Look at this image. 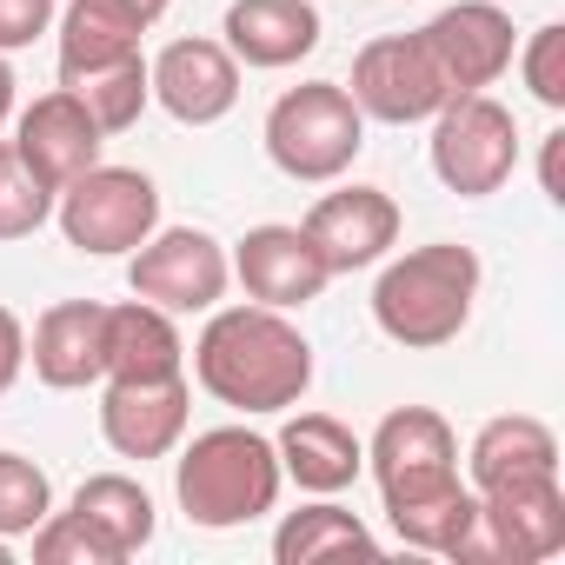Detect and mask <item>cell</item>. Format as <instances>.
Returning a JSON list of instances; mask_svg holds the SVG:
<instances>
[{
    "mask_svg": "<svg viewBox=\"0 0 565 565\" xmlns=\"http://www.w3.org/2000/svg\"><path fill=\"white\" fill-rule=\"evenodd\" d=\"M193 380L233 413H287L313 386V347L279 307H213L193 340Z\"/></svg>",
    "mask_w": 565,
    "mask_h": 565,
    "instance_id": "6da1fadb",
    "label": "cell"
},
{
    "mask_svg": "<svg viewBox=\"0 0 565 565\" xmlns=\"http://www.w3.org/2000/svg\"><path fill=\"white\" fill-rule=\"evenodd\" d=\"M472 300H479V253L459 239H433V246L386 259L380 287H373V320L393 347L439 353L466 333Z\"/></svg>",
    "mask_w": 565,
    "mask_h": 565,
    "instance_id": "7a4b0ae2",
    "label": "cell"
},
{
    "mask_svg": "<svg viewBox=\"0 0 565 565\" xmlns=\"http://www.w3.org/2000/svg\"><path fill=\"white\" fill-rule=\"evenodd\" d=\"M279 452L266 433L253 426H213V433H193V446L180 452L173 466V492H180V512L206 532H226V525H253L259 512L279 505Z\"/></svg>",
    "mask_w": 565,
    "mask_h": 565,
    "instance_id": "3957f363",
    "label": "cell"
},
{
    "mask_svg": "<svg viewBox=\"0 0 565 565\" xmlns=\"http://www.w3.org/2000/svg\"><path fill=\"white\" fill-rule=\"evenodd\" d=\"M366 147V114L353 107V94L340 81H307L287 87L266 114V153L287 180H340Z\"/></svg>",
    "mask_w": 565,
    "mask_h": 565,
    "instance_id": "277c9868",
    "label": "cell"
},
{
    "mask_svg": "<svg viewBox=\"0 0 565 565\" xmlns=\"http://www.w3.org/2000/svg\"><path fill=\"white\" fill-rule=\"evenodd\" d=\"M54 220L67 233V246L94 253V259H114V253H134L153 226H160V186L140 173V167H87L81 180H67L54 193Z\"/></svg>",
    "mask_w": 565,
    "mask_h": 565,
    "instance_id": "5b68a950",
    "label": "cell"
},
{
    "mask_svg": "<svg viewBox=\"0 0 565 565\" xmlns=\"http://www.w3.org/2000/svg\"><path fill=\"white\" fill-rule=\"evenodd\" d=\"M519 167V120L492 94H452L433 114V173L459 200H486Z\"/></svg>",
    "mask_w": 565,
    "mask_h": 565,
    "instance_id": "8992f818",
    "label": "cell"
},
{
    "mask_svg": "<svg viewBox=\"0 0 565 565\" xmlns=\"http://www.w3.org/2000/svg\"><path fill=\"white\" fill-rule=\"evenodd\" d=\"M558 552H565V486L558 472H532L479 492V532L459 565H545Z\"/></svg>",
    "mask_w": 565,
    "mask_h": 565,
    "instance_id": "52a82bcc",
    "label": "cell"
},
{
    "mask_svg": "<svg viewBox=\"0 0 565 565\" xmlns=\"http://www.w3.org/2000/svg\"><path fill=\"white\" fill-rule=\"evenodd\" d=\"M226 279H233V259L206 226H153L127 253L134 300H147L160 313H213L226 300Z\"/></svg>",
    "mask_w": 565,
    "mask_h": 565,
    "instance_id": "ba28073f",
    "label": "cell"
},
{
    "mask_svg": "<svg viewBox=\"0 0 565 565\" xmlns=\"http://www.w3.org/2000/svg\"><path fill=\"white\" fill-rule=\"evenodd\" d=\"M366 466L380 479V499L406 505V499L459 486V439L433 406H393L380 433L366 439Z\"/></svg>",
    "mask_w": 565,
    "mask_h": 565,
    "instance_id": "9c48e42d",
    "label": "cell"
},
{
    "mask_svg": "<svg viewBox=\"0 0 565 565\" xmlns=\"http://www.w3.org/2000/svg\"><path fill=\"white\" fill-rule=\"evenodd\" d=\"M353 107L366 120H386V127H413V120H433L452 94L439 81V67L426 61L419 34H380L360 47L353 61Z\"/></svg>",
    "mask_w": 565,
    "mask_h": 565,
    "instance_id": "30bf717a",
    "label": "cell"
},
{
    "mask_svg": "<svg viewBox=\"0 0 565 565\" xmlns=\"http://www.w3.org/2000/svg\"><path fill=\"white\" fill-rule=\"evenodd\" d=\"M419 47L439 67L446 94H486L512 67L519 34H512V14L492 8V0H459V8H439L419 28Z\"/></svg>",
    "mask_w": 565,
    "mask_h": 565,
    "instance_id": "8fae6325",
    "label": "cell"
},
{
    "mask_svg": "<svg viewBox=\"0 0 565 565\" xmlns=\"http://www.w3.org/2000/svg\"><path fill=\"white\" fill-rule=\"evenodd\" d=\"M233 279L246 287V300L294 313V307H307V300L327 294L333 273H327L320 246L307 239V226H279V220H266V226H253V233L233 246Z\"/></svg>",
    "mask_w": 565,
    "mask_h": 565,
    "instance_id": "7c38bea8",
    "label": "cell"
},
{
    "mask_svg": "<svg viewBox=\"0 0 565 565\" xmlns=\"http://www.w3.org/2000/svg\"><path fill=\"white\" fill-rule=\"evenodd\" d=\"M307 239L320 246L327 273H360V266H380L386 246L399 239V200L386 186H340V193H320L307 206Z\"/></svg>",
    "mask_w": 565,
    "mask_h": 565,
    "instance_id": "4fadbf2b",
    "label": "cell"
},
{
    "mask_svg": "<svg viewBox=\"0 0 565 565\" xmlns=\"http://www.w3.org/2000/svg\"><path fill=\"white\" fill-rule=\"evenodd\" d=\"M186 419H193L186 373L180 380H107V393H100V439L140 466L167 459L186 439Z\"/></svg>",
    "mask_w": 565,
    "mask_h": 565,
    "instance_id": "5bb4252c",
    "label": "cell"
},
{
    "mask_svg": "<svg viewBox=\"0 0 565 565\" xmlns=\"http://www.w3.org/2000/svg\"><path fill=\"white\" fill-rule=\"evenodd\" d=\"M147 87L180 127H213L239 100V61L226 54V41H167L147 61Z\"/></svg>",
    "mask_w": 565,
    "mask_h": 565,
    "instance_id": "9a60e30c",
    "label": "cell"
},
{
    "mask_svg": "<svg viewBox=\"0 0 565 565\" xmlns=\"http://www.w3.org/2000/svg\"><path fill=\"white\" fill-rule=\"evenodd\" d=\"M14 147H21V160H28V167L61 193L67 180H81L87 167H100L107 134L94 127V114L81 107V94H74V87H54V94H41V100L21 114Z\"/></svg>",
    "mask_w": 565,
    "mask_h": 565,
    "instance_id": "2e32d148",
    "label": "cell"
},
{
    "mask_svg": "<svg viewBox=\"0 0 565 565\" xmlns=\"http://www.w3.org/2000/svg\"><path fill=\"white\" fill-rule=\"evenodd\" d=\"M28 360H34V380L54 393L100 386L107 380V307L100 300H54L34 320Z\"/></svg>",
    "mask_w": 565,
    "mask_h": 565,
    "instance_id": "e0dca14e",
    "label": "cell"
},
{
    "mask_svg": "<svg viewBox=\"0 0 565 565\" xmlns=\"http://www.w3.org/2000/svg\"><path fill=\"white\" fill-rule=\"evenodd\" d=\"M220 34L239 67H300L320 47V8L313 0H233Z\"/></svg>",
    "mask_w": 565,
    "mask_h": 565,
    "instance_id": "ac0fdd59",
    "label": "cell"
},
{
    "mask_svg": "<svg viewBox=\"0 0 565 565\" xmlns=\"http://www.w3.org/2000/svg\"><path fill=\"white\" fill-rule=\"evenodd\" d=\"M273 452H279V472H287L300 492H320V499L347 492V486L366 472L360 433H353L347 419H333V413H300V419H287V426H279V439H273Z\"/></svg>",
    "mask_w": 565,
    "mask_h": 565,
    "instance_id": "d6986e66",
    "label": "cell"
},
{
    "mask_svg": "<svg viewBox=\"0 0 565 565\" xmlns=\"http://www.w3.org/2000/svg\"><path fill=\"white\" fill-rule=\"evenodd\" d=\"M532 472H558V433L532 413H499L472 433L466 452V486H505V479H532Z\"/></svg>",
    "mask_w": 565,
    "mask_h": 565,
    "instance_id": "ffe728a7",
    "label": "cell"
},
{
    "mask_svg": "<svg viewBox=\"0 0 565 565\" xmlns=\"http://www.w3.org/2000/svg\"><path fill=\"white\" fill-rule=\"evenodd\" d=\"M180 366H186V347L173 313L147 300L107 307V380H180Z\"/></svg>",
    "mask_w": 565,
    "mask_h": 565,
    "instance_id": "44dd1931",
    "label": "cell"
},
{
    "mask_svg": "<svg viewBox=\"0 0 565 565\" xmlns=\"http://www.w3.org/2000/svg\"><path fill=\"white\" fill-rule=\"evenodd\" d=\"M140 21L127 8H114V0H67L61 14V87L100 74V67H120L140 54Z\"/></svg>",
    "mask_w": 565,
    "mask_h": 565,
    "instance_id": "7402d4cb",
    "label": "cell"
},
{
    "mask_svg": "<svg viewBox=\"0 0 565 565\" xmlns=\"http://www.w3.org/2000/svg\"><path fill=\"white\" fill-rule=\"evenodd\" d=\"M273 558L279 565H320V558H380V539L366 532L360 512L320 499V505H300L279 519L273 532Z\"/></svg>",
    "mask_w": 565,
    "mask_h": 565,
    "instance_id": "603a6c76",
    "label": "cell"
},
{
    "mask_svg": "<svg viewBox=\"0 0 565 565\" xmlns=\"http://www.w3.org/2000/svg\"><path fill=\"white\" fill-rule=\"evenodd\" d=\"M74 512H81L94 532H107L120 558L147 552V545H153V525H160V519H153L147 486H140V479H127V472H94V479H81Z\"/></svg>",
    "mask_w": 565,
    "mask_h": 565,
    "instance_id": "cb8c5ba5",
    "label": "cell"
},
{
    "mask_svg": "<svg viewBox=\"0 0 565 565\" xmlns=\"http://www.w3.org/2000/svg\"><path fill=\"white\" fill-rule=\"evenodd\" d=\"M393 532L413 545V552H446V558H466L472 532H479V492L459 479L446 492H426V499H406V505H386Z\"/></svg>",
    "mask_w": 565,
    "mask_h": 565,
    "instance_id": "d4e9b609",
    "label": "cell"
},
{
    "mask_svg": "<svg viewBox=\"0 0 565 565\" xmlns=\"http://www.w3.org/2000/svg\"><path fill=\"white\" fill-rule=\"evenodd\" d=\"M74 94H81V107L94 114L100 134H127V127L147 114V100H153V87H147V61L134 54V61H120V67H100V74L74 81Z\"/></svg>",
    "mask_w": 565,
    "mask_h": 565,
    "instance_id": "484cf974",
    "label": "cell"
},
{
    "mask_svg": "<svg viewBox=\"0 0 565 565\" xmlns=\"http://www.w3.org/2000/svg\"><path fill=\"white\" fill-rule=\"evenodd\" d=\"M54 220V186L21 160L14 140H0V239H28Z\"/></svg>",
    "mask_w": 565,
    "mask_h": 565,
    "instance_id": "4316f807",
    "label": "cell"
},
{
    "mask_svg": "<svg viewBox=\"0 0 565 565\" xmlns=\"http://www.w3.org/2000/svg\"><path fill=\"white\" fill-rule=\"evenodd\" d=\"M47 512H54V486H47V472H41L34 459H21V452H0V539L34 532Z\"/></svg>",
    "mask_w": 565,
    "mask_h": 565,
    "instance_id": "83f0119b",
    "label": "cell"
},
{
    "mask_svg": "<svg viewBox=\"0 0 565 565\" xmlns=\"http://www.w3.org/2000/svg\"><path fill=\"white\" fill-rule=\"evenodd\" d=\"M34 558H41V565H120L114 539L94 532L74 505H67V512H47V519L34 525Z\"/></svg>",
    "mask_w": 565,
    "mask_h": 565,
    "instance_id": "f1b7e54d",
    "label": "cell"
},
{
    "mask_svg": "<svg viewBox=\"0 0 565 565\" xmlns=\"http://www.w3.org/2000/svg\"><path fill=\"white\" fill-rule=\"evenodd\" d=\"M519 74H525V87H532V100L539 107H565V28L558 21H545V28H532L525 34V47H519Z\"/></svg>",
    "mask_w": 565,
    "mask_h": 565,
    "instance_id": "f546056e",
    "label": "cell"
},
{
    "mask_svg": "<svg viewBox=\"0 0 565 565\" xmlns=\"http://www.w3.org/2000/svg\"><path fill=\"white\" fill-rule=\"evenodd\" d=\"M61 14V0H0V54L34 47Z\"/></svg>",
    "mask_w": 565,
    "mask_h": 565,
    "instance_id": "4dcf8cb0",
    "label": "cell"
},
{
    "mask_svg": "<svg viewBox=\"0 0 565 565\" xmlns=\"http://www.w3.org/2000/svg\"><path fill=\"white\" fill-rule=\"evenodd\" d=\"M21 366H28V327H21V313L0 307V393L21 380Z\"/></svg>",
    "mask_w": 565,
    "mask_h": 565,
    "instance_id": "1f68e13d",
    "label": "cell"
},
{
    "mask_svg": "<svg viewBox=\"0 0 565 565\" xmlns=\"http://www.w3.org/2000/svg\"><path fill=\"white\" fill-rule=\"evenodd\" d=\"M539 186H545L552 206H565V127H552L539 140Z\"/></svg>",
    "mask_w": 565,
    "mask_h": 565,
    "instance_id": "d6a6232c",
    "label": "cell"
},
{
    "mask_svg": "<svg viewBox=\"0 0 565 565\" xmlns=\"http://www.w3.org/2000/svg\"><path fill=\"white\" fill-rule=\"evenodd\" d=\"M114 8H127V14H134L140 28H153V21H160V14L173 8V0H114Z\"/></svg>",
    "mask_w": 565,
    "mask_h": 565,
    "instance_id": "836d02e7",
    "label": "cell"
},
{
    "mask_svg": "<svg viewBox=\"0 0 565 565\" xmlns=\"http://www.w3.org/2000/svg\"><path fill=\"white\" fill-rule=\"evenodd\" d=\"M8 114H14V67L0 54V127H8Z\"/></svg>",
    "mask_w": 565,
    "mask_h": 565,
    "instance_id": "e575fe53",
    "label": "cell"
},
{
    "mask_svg": "<svg viewBox=\"0 0 565 565\" xmlns=\"http://www.w3.org/2000/svg\"><path fill=\"white\" fill-rule=\"evenodd\" d=\"M8 558H14V552H8V539H0V565H8Z\"/></svg>",
    "mask_w": 565,
    "mask_h": 565,
    "instance_id": "d590c367",
    "label": "cell"
}]
</instances>
